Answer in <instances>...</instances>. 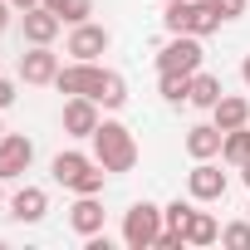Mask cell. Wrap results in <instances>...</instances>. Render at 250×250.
I'll list each match as a JSON object with an SVG mask.
<instances>
[{
	"label": "cell",
	"mask_w": 250,
	"mask_h": 250,
	"mask_svg": "<svg viewBox=\"0 0 250 250\" xmlns=\"http://www.w3.org/2000/svg\"><path fill=\"white\" fill-rule=\"evenodd\" d=\"M88 143H93V162H98L108 177L133 172V167H138V138L123 128L118 118H103V123H98V133H93Z\"/></svg>",
	"instance_id": "6da1fadb"
},
{
	"label": "cell",
	"mask_w": 250,
	"mask_h": 250,
	"mask_svg": "<svg viewBox=\"0 0 250 250\" xmlns=\"http://www.w3.org/2000/svg\"><path fill=\"white\" fill-rule=\"evenodd\" d=\"M221 20H226V15H221L216 0H177V5H167V15H162L167 35H196V40L216 35Z\"/></svg>",
	"instance_id": "7a4b0ae2"
},
{
	"label": "cell",
	"mask_w": 250,
	"mask_h": 250,
	"mask_svg": "<svg viewBox=\"0 0 250 250\" xmlns=\"http://www.w3.org/2000/svg\"><path fill=\"white\" fill-rule=\"evenodd\" d=\"M49 172H54V182L69 187L74 196H98V191H103V177H108L88 152H59V157L49 162Z\"/></svg>",
	"instance_id": "3957f363"
},
{
	"label": "cell",
	"mask_w": 250,
	"mask_h": 250,
	"mask_svg": "<svg viewBox=\"0 0 250 250\" xmlns=\"http://www.w3.org/2000/svg\"><path fill=\"white\" fill-rule=\"evenodd\" d=\"M157 235H162V206L133 201L128 211H123V245L128 250H152Z\"/></svg>",
	"instance_id": "277c9868"
},
{
	"label": "cell",
	"mask_w": 250,
	"mask_h": 250,
	"mask_svg": "<svg viewBox=\"0 0 250 250\" xmlns=\"http://www.w3.org/2000/svg\"><path fill=\"white\" fill-rule=\"evenodd\" d=\"M103 74H108V69H98V59H74V64H59L54 88H59L64 98H98Z\"/></svg>",
	"instance_id": "5b68a950"
},
{
	"label": "cell",
	"mask_w": 250,
	"mask_h": 250,
	"mask_svg": "<svg viewBox=\"0 0 250 250\" xmlns=\"http://www.w3.org/2000/svg\"><path fill=\"white\" fill-rule=\"evenodd\" d=\"M201 69V40L196 35H172L157 49V74H196Z\"/></svg>",
	"instance_id": "8992f818"
},
{
	"label": "cell",
	"mask_w": 250,
	"mask_h": 250,
	"mask_svg": "<svg viewBox=\"0 0 250 250\" xmlns=\"http://www.w3.org/2000/svg\"><path fill=\"white\" fill-rule=\"evenodd\" d=\"M187 191H191V201H226L230 177L216 167V157H206V162H196V167L187 172Z\"/></svg>",
	"instance_id": "52a82bcc"
},
{
	"label": "cell",
	"mask_w": 250,
	"mask_h": 250,
	"mask_svg": "<svg viewBox=\"0 0 250 250\" xmlns=\"http://www.w3.org/2000/svg\"><path fill=\"white\" fill-rule=\"evenodd\" d=\"M30 162H35V143H30L25 133H5V138H0V182L25 177Z\"/></svg>",
	"instance_id": "ba28073f"
},
{
	"label": "cell",
	"mask_w": 250,
	"mask_h": 250,
	"mask_svg": "<svg viewBox=\"0 0 250 250\" xmlns=\"http://www.w3.org/2000/svg\"><path fill=\"white\" fill-rule=\"evenodd\" d=\"M59 123H64V133H69V138H93V133H98V123H103V113H98L93 98H64Z\"/></svg>",
	"instance_id": "9c48e42d"
},
{
	"label": "cell",
	"mask_w": 250,
	"mask_h": 250,
	"mask_svg": "<svg viewBox=\"0 0 250 250\" xmlns=\"http://www.w3.org/2000/svg\"><path fill=\"white\" fill-rule=\"evenodd\" d=\"M108 44H113V35L103 30V25H93V20H83V25H69V54L74 59H98V54H108Z\"/></svg>",
	"instance_id": "30bf717a"
},
{
	"label": "cell",
	"mask_w": 250,
	"mask_h": 250,
	"mask_svg": "<svg viewBox=\"0 0 250 250\" xmlns=\"http://www.w3.org/2000/svg\"><path fill=\"white\" fill-rule=\"evenodd\" d=\"M54 74H59V54L49 44H30L20 54V79L25 83H54Z\"/></svg>",
	"instance_id": "8fae6325"
},
{
	"label": "cell",
	"mask_w": 250,
	"mask_h": 250,
	"mask_svg": "<svg viewBox=\"0 0 250 250\" xmlns=\"http://www.w3.org/2000/svg\"><path fill=\"white\" fill-rule=\"evenodd\" d=\"M5 211H10V221L35 226V221H44V211H49V191H44V187H20V191L5 201Z\"/></svg>",
	"instance_id": "7c38bea8"
},
{
	"label": "cell",
	"mask_w": 250,
	"mask_h": 250,
	"mask_svg": "<svg viewBox=\"0 0 250 250\" xmlns=\"http://www.w3.org/2000/svg\"><path fill=\"white\" fill-rule=\"evenodd\" d=\"M20 30H25V44H54V40H59V30H64V20H59L54 10L35 5V10H25V15H20Z\"/></svg>",
	"instance_id": "4fadbf2b"
},
{
	"label": "cell",
	"mask_w": 250,
	"mask_h": 250,
	"mask_svg": "<svg viewBox=\"0 0 250 250\" xmlns=\"http://www.w3.org/2000/svg\"><path fill=\"white\" fill-rule=\"evenodd\" d=\"M103 221H108V211H103V201L98 196H79L74 206H69V226L88 240V235H98L103 230Z\"/></svg>",
	"instance_id": "5bb4252c"
},
{
	"label": "cell",
	"mask_w": 250,
	"mask_h": 250,
	"mask_svg": "<svg viewBox=\"0 0 250 250\" xmlns=\"http://www.w3.org/2000/svg\"><path fill=\"white\" fill-rule=\"evenodd\" d=\"M211 123L221 133H230V128H250V98H240V93H221V103L211 108Z\"/></svg>",
	"instance_id": "9a60e30c"
},
{
	"label": "cell",
	"mask_w": 250,
	"mask_h": 250,
	"mask_svg": "<svg viewBox=\"0 0 250 250\" xmlns=\"http://www.w3.org/2000/svg\"><path fill=\"white\" fill-rule=\"evenodd\" d=\"M221 128L216 123H196V128H187V152L196 157V162H206V157H221Z\"/></svg>",
	"instance_id": "2e32d148"
},
{
	"label": "cell",
	"mask_w": 250,
	"mask_h": 250,
	"mask_svg": "<svg viewBox=\"0 0 250 250\" xmlns=\"http://www.w3.org/2000/svg\"><path fill=\"white\" fill-rule=\"evenodd\" d=\"M221 93H226V88H221V79L196 69V74H191V93H187V103H191V108H216V103H221Z\"/></svg>",
	"instance_id": "e0dca14e"
},
{
	"label": "cell",
	"mask_w": 250,
	"mask_h": 250,
	"mask_svg": "<svg viewBox=\"0 0 250 250\" xmlns=\"http://www.w3.org/2000/svg\"><path fill=\"white\" fill-rule=\"evenodd\" d=\"M216 240H221V226H216V216H211V211H191V221H187V245L206 250V245H216Z\"/></svg>",
	"instance_id": "ac0fdd59"
},
{
	"label": "cell",
	"mask_w": 250,
	"mask_h": 250,
	"mask_svg": "<svg viewBox=\"0 0 250 250\" xmlns=\"http://www.w3.org/2000/svg\"><path fill=\"white\" fill-rule=\"evenodd\" d=\"M221 162L226 167H245L250 162V128H230L221 138Z\"/></svg>",
	"instance_id": "d6986e66"
},
{
	"label": "cell",
	"mask_w": 250,
	"mask_h": 250,
	"mask_svg": "<svg viewBox=\"0 0 250 250\" xmlns=\"http://www.w3.org/2000/svg\"><path fill=\"white\" fill-rule=\"evenodd\" d=\"M93 103H98L103 113H118L123 103H128V79L108 69V74H103V88H98V98H93Z\"/></svg>",
	"instance_id": "ffe728a7"
},
{
	"label": "cell",
	"mask_w": 250,
	"mask_h": 250,
	"mask_svg": "<svg viewBox=\"0 0 250 250\" xmlns=\"http://www.w3.org/2000/svg\"><path fill=\"white\" fill-rule=\"evenodd\" d=\"M44 10H54L64 25H83L93 15V0H44Z\"/></svg>",
	"instance_id": "44dd1931"
},
{
	"label": "cell",
	"mask_w": 250,
	"mask_h": 250,
	"mask_svg": "<svg viewBox=\"0 0 250 250\" xmlns=\"http://www.w3.org/2000/svg\"><path fill=\"white\" fill-rule=\"evenodd\" d=\"M157 93H162L167 103H187V93H191V74H162V79H157Z\"/></svg>",
	"instance_id": "7402d4cb"
},
{
	"label": "cell",
	"mask_w": 250,
	"mask_h": 250,
	"mask_svg": "<svg viewBox=\"0 0 250 250\" xmlns=\"http://www.w3.org/2000/svg\"><path fill=\"white\" fill-rule=\"evenodd\" d=\"M221 245H226V250H250V216L221 226Z\"/></svg>",
	"instance_id": "603a6c76"
},
{
	"label": "cell",
	"mask_w": 250,
	"mask_h": 250,
	"mask_svg": "<svg viewBox=\"0 0 250 250\" xmlns=\"http://www.w3.org/2000/svg\"><path fill=\"white\" fill-rule=\"evenodd\" d=\"M191 201H172V206H162V226H172V230H182L187 235V221H191Z\"/></svg>",
	"instance_id": "cb8c5ba5"
},
{
	"label": "cell",
	"mask_w": 250,
	"mask_h": 250,
	"mask_svg": "<svg viewBox=\"0 0 250 250\" xmlns=\"http://www.w3.org/2000/svg\"><path fill=\"white\" fill-rule=\"evenodd\" d=\"M187 245V235L182 230H172V226H162V235H157V250H182Z\"/></svg>",
	"instance_id": "d4e9b609"
},
{
	"label": "cell",
	"mask_w": 250,
	"mask_h": 250,
	"mask_svg": "<svg viewBox=\"0 0 250 250\" xmlns=\"http://www.w3.org/2000/svg\"><path fill=\"white\" fill-rule=\"evenodd\" d=\"M216 5H221L226 20H240V15H245V0H216Z\"/></svg>",
	"instance_id": "484cf974"
},
{
	"label": "cell",
	"mask_w": 250,
	"mask_h": 250,
	"mask_svg": "<svg viewBox=\"0 0 250 250\" xmlns=\"http://www.w3.org/2000/svg\"><path fill=\"white\" fill-rule=\"evenodd\" d=\"M15 98H20V93H15V83H10V79H0V113H5Z\"/></svg>",
	"instance_id": "4316f807"
},
{
	"label": "cell",
	"mask_w": 250,
	"mask_h": 250,
	"mask_svg": "<svg viewBox=\"0 0 250 250\" xmlns=\"http://www.w3.org/2000/svg\"><path fill=\"white\" fill-rule=\"evenodd\" d=\"M10 10H15V5H10V0H0V35H5V30H10Z\"/></svg>",
	"instance_id": "83f0119b"
},
{
	"label": "cell",
	"mask_w": 250,
	"mask_h": 250,
	"mask_svg": "<svg viewBox=\"0 0 250 250\" xmlns=\"http://www.w3.org/2000/svg\"><path fill=\"white\" fill-rule=\"evenodd\" d=\"M10 5H15V10L25 15V10H35V5H44V0H10Z\"/></svg>",
	"instance_id": "f1b7e54d"
},
{
	"label": "cell",
	"mask_w": 250,
	"mask_h": 250,
	"mask_svg": "<svg viewBox=\"0 0 250 250\" xmlns=\"http://www.w3.org/2000/svg\"><path fill=\"white\" fill-rule=\"evenodd\" d=\"M240 79H245V88H250V54H245V64H240Z\"/></svg>",
	"instance_id": "f546056e"
},
{
	"label": "cell",
	"mask_w": 250,
	"mask_h": 250,
	"mask_svg": "<svg viewBox=\"0 0 250 250\" xmlns=\"http://www.w3.org/2000/svg\"><path fill=\"white\" fill-rule=\"evenodd\" d=\"M235 172H240V182H245V187H250V162H245V167H235Z\"/></svg>",
	"instance_id": "4dcf8cb0"
},
{
	"label": "cell",
	"mask_w": 250,
	"mask_h": 250,
	"mask_svg": "<svg viewBox=\"0 0 250 250\" xmlns=\"http://www.w3.org/2000/svg\"><path fill=\"white\" fill-rule=\"evenodd\" d=\"M0 187H5V182H0ZM0 206H5V191H0Z\"/></svg>",
	"instance_id": "1f68e13d"
},
{
	"label": "cell",
	"mask_w": 250,
	"mask_h": 250,
	"mask_svg": "<svg viewBox=\"0 0 250 250\" xmlns=\"http://www.w3.org/2000/svg\"><path fill=\"white\" fill-rule=\"evenodd\" d=\"M0 138H5V123H0Z\"/></svg>",
	"instance_id": "d6a6232c"
},
{
	"label": "cell",
	"mask_w": 250,
	"mask_h": 250,
	"mask_svg": "<svg viewBox=\"0 0 250 250\" xmlns=\"http://www.w3.org/2000/svg\"><path fill=\"white\" fill-rule=\"evenodd\" d=\"M162 5H177V0H162Z\"/></svg>",
	"instance_id": "836d02e7"
},
{
	"label": "cell",
	"mask_w": 250,
	"mask_h": 250,
	"mask_svg": "<svg viewBox=\"0 0 250 250\" xmlns=\"http://www.w3.org/2000/svg\"><path fill=\"white\" fill-rule=\"evenodd\" d=\"M245 216H250V206H245Z\"/></svg>",
	"instance_id": "e575fe53"
}]
</instances>
